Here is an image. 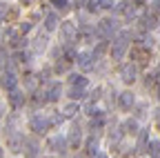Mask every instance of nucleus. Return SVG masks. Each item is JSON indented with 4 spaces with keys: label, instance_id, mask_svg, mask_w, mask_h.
Listing matches in <instances>:
<instances>
[{
    "label": "nucleus",
    "instance_id": "nucleus-1",
    "mask_svg": "<svg viewBox=\"0 0 160 158\" xmlns=\"http://www.w3.org/2000/svg\"><path fill=\"white\" fill-rule=\"evenodd\" d=\"M127 49H129V33H120V38L111 47V58H113V60H122Z\"/></svg>",
    "mask_w": 160,
    "mask_h": 158
},
{
    "label": "nucleus",
    "instance_id": "nucleus-2",
    "mask_svg": "<svg viewBox=\"0 0 160 158\" xmlns=\"http://www.w3.org/2000/svg\"><path fill=\"white\" fill-rule=\"evenodd\" d=\"M116 31H118V23L111 20V18H105V20H100V25L96 27V33H98V36H102L105 40H109V38H111Z\"/></svg>",
    "mask_w": 160,
    "mask_h": 158
},
{
    "label": "nucleus",
    "instance_id": "nucleus-3",
    "mask_svg": "<svg viewBox=\"0 0 160 158\" xmlns=\"http://www.w3.org/2000/svg\"><path fill=\"white\" fill-rule=\"evenodd\" d=\"M76 36H78V29H76V25L73 23H60V38L69 45V43H73L76 40Z\"/></svg>",
    "mask_w": 160,
    "mask_h": 158
},
{
    "label": "nucleus",
    "instance_id": "nucleus-4",
    "mask_svg": "<svg viewBox=\"0 0 160 158\" xmlns=\"http://www.w3.org/2000/svg\"><path fill=\"white\" fill-rule=\"evenodd\" d=\"M131 58H133L138 65H147V63L151 60V51H149V47L138 45V47H133V49H131Z\"/></svg>",
    "mask_w": 160,
    "mask_h": 158
},
{
    "label": "nucleus",
    "instance_id": "nucleus-5",
    "mask_svg": "<svg viewBox=\"0 0 160 158\" xmlns=\"http://www.w3.org/2000/svg\"><path fill=\"white\" fill-rule=\"evenodd\" d=\"M49 125H51V120H49L47 116H42V114L31 116V129H33L36 134H45V131L49 129Z\"/></svg>",
    "mask_w": 160,
    "mask_h": 158
},
{
    "label": "nucleus",
    "instance_id": "nucleus-6",
    "mask_svg": "<svg viewBox=\"0 0 160 158\" xmlns=\"http://www.w3.org/2000/svg\"><path fill=\"white\" fill-rule=\"evenodd\" d=\"M58 98H60V85L58 83H49L45 87L42 96H40V100H42V103H56Z\"/></svg>",
    "mask_w": 160,
    "mask_h": 158
},
{
    "label": "nucleus",
    "instance_id": "nucleus-7",
    "mask_svg": "<svg viewBox=\"0 0 160 158\" xmlns=\"http://www.w3.org/2000/svg\"><path fill=\"white\" fill-rule=\"evenodd\" d=\"M120 78H122V83H133L138 78V65L136 63H127L120 67Z\"/></svg>",
    "mask_w": 160,
    "mask_h": 158
},
{
    "label": "nucleus",
    "instance_id": "nucleus-8",
    "mask_svg": "<svg viewBox=\"0 0 160 158\" xmlns=\"http://www.w3.org/2000/svg\"><path fill=\"white\" fill-rule=\"evenodd\" d=\"M93 54H87V51H82V54H78V58H76V63H78V67L82 69V71H91L93 67H96V63H93Z\"/></svg>",
    "mask_w": 160,
    "mask_h": 158
},
{
    "label": "nucleus",
    "instance_id": "nucleus-9",
    "mask_svg": "<svg viewBox=\"0 0 160 158\" xmlns=\"http://www.w3.org/2000/svg\"><path fill=\"white\" fill-rule=\"evenodd\" d=\"M0 85H2V89H7V91H13V89H16V85H18L16 74H13V71H5V74H2V78H0Z\"/></svg>",
    "mask_w": 160,
    "mask_h": 158
},
{
    "label": "nucleus",
    "instance_id": "nucleus-10",
    "mask_svg": "<svg viewBox=\"0 0 160 158\" xmlns=\"http://www.w3.org/2000/svg\"><path fill=\"white\" fill-rule=\"evenodd\" d=\"M9 103H11V107H13V109L22 107V105H25V94L20 91V89H13V91H9Z\"/></svg>",
    "mask_w": 160,
    "mask_h": 158
},
{
    "label": "nucleus",
    "instance_id": "nucleus-11",
    "mask_svg": "<svg viewBox=\"0 0 160 158\" xmlns=\"http://www.w3.org/2000/svg\"><path fill=\"white\" fill-rule=\"evenodd\" d=\"M133 105H136V98H133L131 91H122V94H120V107H122L125 111H129Z\"/></svg>",
    "mask_w": 160,
    "mask_h": 158
},
{
    "label": "nucleus",
    "instance_id": "nucleus-12",
    "mask_svg": "<svg viewBox=\"0 0 160 158\" xmlns=\"http://www.w3.org/2000/svg\"><path fill=\"white\" fill-rule=\"evenodd\" d=\"M22 151H25L27 158H36V156H38V143L31 140V138H27L25 145H22Z\"/></svg>",
    "mask_w": 160,
    "mask_h": 158
},
{
    "label": "nucleus",
    "instance_id": "nucleus-13",
    "mask_svg": "<svg viewBox=\"0 0 160 158\" xmlns=\"http://www.w3.org/2000/svg\"><path fill=\"white\" fill-rule=\"evenodd\" d=\"M67 145H69V143L65 140V138H62V136H53V138H51V140H49V147H51L53 151H60V154H62V151H65V147H67Z\"/></svg>",
    "mask_w": 160,
    "mask_h": 158
},
{
    "label": "nucleus",
    "instance_id": "nucleus-14",
    "mask_svg": "<svg viewBox=\"0 0 160 158\" xmlns=\"http://www.w3.org/2000/svg\"><path fill=\"white\" fill-rule=\"evenodd\" d=\"M133 5L131 3H127V0H125V3H118L116 5V13H122V16H127V18H133Z\"/></svg>",
    "mask_w": 160,
    "mask_h": 158
},
{
    "label": "nucleus",
    "instance_id": "nucleus-15",
    "mask_svg": "<svg viewBox=\"0 0 160 158\" xmlns=\"http://www.w3.org/2000/svg\"><path fill=\"white\" fill-rule=\"evenodd\" d=\"M140 27H142V29H156L158 27V18L151 16V13L142 16V18H140Z\"/></svg>",
    "mask_w": 160,
    "mask_h": 158
},
{
    "label": "nucleus",
    "instance_id": "nucleus-16",
    "mask_svg": "<svg viewBox=\"0 0 160 158\" xmlns=\"http://www.w3.org/2000/svg\"><path fill=\"white\" fill-rule=\"evenodd\" d=\"M149 129H140V136H138V151H145V147L149 145Z\"/></svg>",
    "mask_w": 160,
    "mask_h": 158
},
{
    "label": "nucleus",
    "instance_id": "nucleus-17",
    "mask_svg": "<svg viewBox=\"0 0 160 158\" xmlns=\"http://www.w3.org/2000/svg\"><path fill=\"white\" fill-rule=\"evenodd\" d=\"M69 83H71V87H85L87 85V78L80 76V74H71L69 76Z\"/></svg>",
    "mask_w": 160,
    "mask_h": 158
},
{
    "label": "nucleus",
    "instance_id": "nucleus-18",
    "mask_svg": "<svg viewBox=\"0 0 160 158\" xmlns=\"http://www.w3.org/2000/svg\"><path fill=\"white\" fill-rule=\"evenodd\" d=\"M58 27V18H56V13H49L47 18H45V29L47 31H53Z\"/></svg>",
    "mask_w": 160,
    "mask_h": 158
},
{
    "label": "nucleus",
    "instance_id": "nucleus-19",
    "mask_svg": "<svg viewBox=\"0 0 160 158\" xmlns=\"http://www.w3.org/2000/svg\"><path fill=\"white\" fill-rule=\"evenodd\" d=\"M122 129H125V134H140V129H138V123L133 120V118H131V120H127V123L122 125Z\"/></svg>",
    "mask_w": 160,
    "mask_h": 158
},
{
    "label": "nucleus",
    "instance_id": "nucleus-20",
    "mask_svg": "<svg viewBox=\"0 0 160 158\" xmlns=\"http://www.w3.org/2000/svg\"><path fill=\"white\" fill-rule=\"evenodd\" d=\"M80 140H82V138H80V131H78V129H73V131L69 134V138H67V143H69L71 147H78Z\"/></svg>",
    "mask_w": 160,
    "mask_h": 158
},
{
    "label": "nucleus",
    "instance_id": "nucleus-21",
    "mask_svg": "<svg viewBox=\"0 0 160 158\" xmlns=\"http://www.w3.org/2000/svg\"><path fill=\"white\" fill-rule=\"evenodd\" d=\"M149 156L151 158H160V140H151L149 143Z\"/></svg>",
    "mask_w": 160,
    "mask_h": 158
},
{
    "label": "nucleus",
    "instance_id": "nucleus-22",
    "mask_svg": "<svg viewBox=\"0 0 160 158\" xmlns=\"http://www.w3.org/2000/svg\"><path fill=\"white\" fill-rule=\"evenodd\" d=\"M87 154H89V156H96V154H98V140H96V136L87 140Z\"/></svg>",
    "mask_w": 160,
    "mask_h": 158
},
{
    "label": "nucleus",
    "instance_id": "nucleus-23",
    "mask_svg": "<svg viewBox=\"0 0 160 158\" xmlns=\"http://www.w3.org/2000/svg\"><path fill=\"white\" fill-rule=\"evenodd\" d=\"M69 96L73 100H80V98H85V87H71L69 89Z\"/></svg>",
    "mask_w": 160,
    "mask_h": 158
},
{
    "label": "nucleus",
    "instance_id": "nucleus-24",
    "mask_svg": "<svg viewBox=\"0 0 160 158\" xmlns=\"http://www.w3.org/2000/svg\"><path fill=\"white\" fill-rule=\"evenodd\" d=\"M62 114H65V118H73V116L78 114V105H76V103H69V105L62 109Z\"/></svg>",
    "mask_w": 160,
    "mask_h": 158
},
{
    "label": "nucleus",
    "instance_id": "nucleus-25",
    "mask_svg": "<svg viewBox=\"0 0 160 158\" xmlns=\"http://www.w3.org/2000/svg\"><path fill=\"white\" fill-rule=\"evenodd\" d=\"M62 54H65V60H76V58H78V51H76L71 45H67Z\"/></svg>",
    "mask_w": 160,
    "mask_h": 158
},
{
    "label": "nucleus",
    "instance_id": "nucleus-26",
    "mask_svg": "<svg viewBox=\"0 0 160 158\" xmlns=\"http://www.w3.org/2000/svg\"><path fill=\"white\" fill-rule=\"evenodd\" d=\"M149 13H151V16H156V18L160 16V0H153V3L149 5Z\"/></svg>",
    "mask_w": 160,
    "mask_h": 158
},
{
    "label": "nucleus",
    "instance_id": "nucleus-27",
    "mask_svg": "<svg viewBox=\"0 0 160 158\" xmlns=\"http://www.w3.org/2000/svg\"><path fill=\"white\" fill-rule=\"evenodd\" d=\"M53 69H56V71H58V74H65V71H67V69H69V60H62V63H60V60H58V63H56V67H53Z\"/></svg>",
    "mask_w": 160,
    "mask_h": 158
},
{
    "label": "nucleus",
    "instance_id": "nucleus-28",
    "mask_svg": "<svg viewBox=\"0 0 160 158\" xmlns=\"http://www.w3.org/2000/svg\"><path fill=\"white\" fill-rule=\"evenodd\" d=\"M51 3H53V7H58L60 11H67V9H69V3H67V0H51Z\"/></svg>",
    "mask_w": 160,
    "mask_h": 158
},
{
    "label": "nucleus",
    "instance_id": "nucleus-29",
    "mask_svg": "<svg viewBox=\"0 0 160 158\" xmlns=\"http://www.w3.org/2000/svg\"><path fill=\"white\" fill-rule=\"evenodd\" d=\"M45 45H47V38L40 36L38 40H36V45H33V51H42V49H45Z\"/></svg>",
    "mask_w": 160,
    "mask_h": 158
},
{
    "label": "nucleus",
    "instance_id": "nucleus-30",
    "mask_svg": "<svg viewBox=\"0 0 160 158\" xmlns=\"http://www.w3.org/2000/svg\"><path fill=\"white\" fill-rule=\"evenodd\" d=\"M98 7L100 9H111L113 7V0H98Z\"/></svg>",
    "mask_w": 160,
    "mask_h": 158
},
{
    "label": "nucleus",
    "instance_id": "nucleus-31",
    "mask_svg": "<svg viewBox=\"0 0 160 158\" xmlns=\"http://www.w3.org/2000/svg\"><path fill=\"white\" fill-rule=\"evenodd\" d=\"M85 111H87L89 116H96V114H98V111H96V105H93V103H87V105H85Z\"/></svg>",
    "mask_w": 160,
    "mask_h": 158
},
{
    "label": "nucleus",
    "instance_id": "nucleus-32",
    "mask_svg": "<svg viewBox=\"0 0 160 158\" xmlns=\"http://www.w3.org/2000/svg\"><path fill=\"white\" fill-rule=\"evenodd\" d=\"M7 16H9V5L0 3V18H7Z\"/></svg>",
    "mask_w": 160,
    "mask_h": 158
},
{
    "label": "nucleus",
    "instance_id": "nucleus-33",
    "mask_svg": "<svg viewBox=\"0 0 160 158\" xmlns=\"http://www.w3.org/2000/svg\"><path fill=\"white\" fill-rule=\"evenodd\" d=\"M105 49H107V43H100V45H98V47H96V54H93V56H96V58H98V56H100V54H102V51H105Z\"/></svg>",
    "mask_w": 160,
    "mask_h": 158
},
{
    "label": "nucleus",
    "instance_id": "nucleus-34",
    "mask_svg": "<svg viewBox=\"0 0 160 158\" xmlns=\"http://www.w3.org/2000/svg\"><path fill=\"white\" fill-rule=\"evenodd\" d=\"M145 83H147V87H151V85L156 83V74H147V80H145Z\"/></svg>",
    "mask_w": 160,
    "mask_h": 158
},
{
    "label": "nucleus",
    "instance_id": "nucleus-35",
    "mask_svg": "<svg viewBox=\"0 0 160 158\" xmlns=\"http://www.w3.org/2000/svg\"><path fill=\"white\" fill-rule=\"evenodd\" d=\"M18 60H20V63H27V60H29V54H27V51H20V54H18Z\"/></svg>",
    "mask_w": 160,
    "mask_h": 158
},
{
    "label": "nucleus",
    "instance_id": "nucleus-36",
    "mask_svg": "<svg viewBox=\"0 0 160 158\" xmlns=\"http://www.w3.org/2000/svg\"><path fill=\"white\" fill-rule=\"evenodd\" d=\"M131 5L133 7H142V5H147V0H131Z\"/></svg>",
    "mask_w": 160,
    "mask_h": 158
},
{
    "label": "nucleus",
    "instance_id": "nucleus-37",
    "mask_svg": "<svg viewBox=\"0 0 160 158\" xmlns=\"http://www.w3.org/2000/svg\"><path fill=\"white\" fill-rule=\"evenodd\" d=\"M153 120H156V127H158V129H160V109H158V111H156V116H153Z\"/></svg>",
    "mask_w": 160,
    "mask_h": 158
},
{
    "label": "nucleus",
    "instance_id": "nucleus-38",
    "mask_svg": "<svg viewBox=\"0 0 160 158\" xmlns=\"http://www.w3.org/2000/svg\"><path fill=\"white\" fill-rule=\"evenodd\" d=\"M29 29H31V25H29V23H25V25H22V27H20V31H22V33H27V31H29Z\"/></svg>",
    "mask_w": 160,
    "mask_h": 158
},
{
    "label": "nucleus",
    "instance_id": "nucleus-39",
    "mask_svg": "<svg viewBox=\"0 0 160 158\" xmlns=\"http://www.w3.org/2000/svg\"><path fill=\"white\" fill-rule=\"evenodd\" d=\"M2 65H5V51L0 49V69H2Z\"/></svg>",
    "mask_w": 160,
    "mask_h": 158
},
{
    "label": "nucleus",
    "instance_id": "nucleus-40",
    "mask_svg": "<svg viewBox=\"0 0 160 158\" xmlns=\"http://www.w3.org/2000/svg\"><path fill=\"white\" fill-rule=\"evenodd\" d=\"M98 9V3H89V11H96Z\"/></svg>",
    "mask_w": 160,
    "mask_h": 158
},
{
    "label": "nucleus",
    "instance_id": "nucleus-41",
    "mask_svg": "<svg viewBox=\"0 0 160 158\" xmlns=\"http://www.w3.org/2000/svg\"><path fill=\"white\" fill-rule=\"evenodd\" d=\"M20 3H22V5H31V0H20Z\"/></svg>",
    "mask_w": 160,
    "mask_h": 158
},
{
    "label": "nucleus",
    "instance_id": "nucleus-42",
    "mask_svg": "<svg viewBox=\"0 0 160 158\" xmlns=\"http://www.w3.org/2000/svg\"><path fill=\"white\" fill-rule=\"evenodd\" d=\"M2 156H5V154H2V149H0V158H2Z\"/></svg>",
    "mask_w": 160,
    "mask_h": 158
},
{
    "label": "nucleus",
    "instance_id": "nucleus-43",
    "mask_svg": "<svg viewBox=\"0 0 160 158\" xmlns=\"http://www.w3.org/2000/svg\"><path fill=\"white\" fill-rule=\"evenodd\" d=\"M98 158H105V156H98Z\"/></svg>",
    "mask_w": 160,
    "mask_h": 158
}]
</instances>
